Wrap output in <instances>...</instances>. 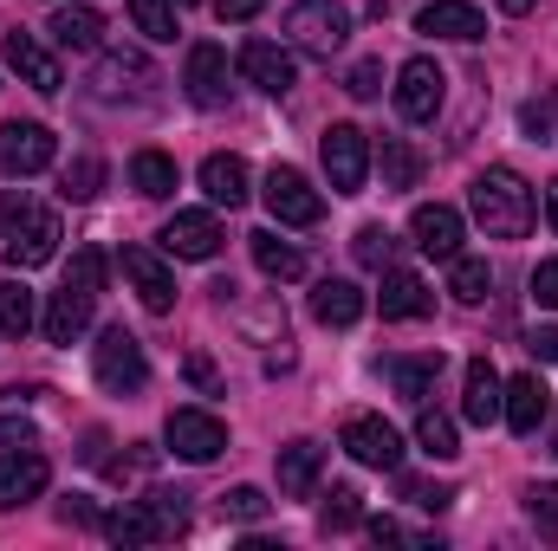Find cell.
Here are the masks:
<instances>
[{
    "instance_id": "cell-1",
    "label": "cell",
    "mask_w": 558,
    "mask_h": 551,
    "mask_svg": "<svg viewBox=\"0 0 558 551\" xmlns=\"http://www.w3.org/2000/svg\"><path fill=\"white\" fill-rule=\"evenodd\" d=\"M468 208H474V221L487 228V241H526L533 221H539V195H533V182H526L520 169H507V162H494V169L474 175Z\"/></svg>"
},
{
    "instance_id": "cell-2",
    "label": "cell",
    "mask_w": 558,
    "mask_h": 551,
    "mask_svg": "<svg viewBox=\"0 0 558 551\" xmlns=\"http://www.w3.org/2000/svg\"><path fill=\"white\" fill-rule=\"evenodd\" d=\"M0 254H7V267H20V273H33V267H46L52 254H59V215L52 208H39L26 188H7L0 195Z\"/></svg>"
},
{
    "instance_id": "cell-3",
    "label": "cell",
    "mask_w": 558,
    "mask_h": 551,
    "mask_svg": "<svg viewBox=\"0 0 558 551\" xmlns=\"http://www.w3.org/2000/svg\"><path fill=\"white\" fill-rule=\"evenodd\" d=\"M189 493H149V500H131L124 513H111L105 519V532L118 539V546H162V539H175L182 526H189V506H182Z\"/></svg>"
},
{
    "instance_id": "cell-4",
    "label": "cell",
    "mask_w": 558,
    "mask_h": 551,
    "mask_svg": "<svg viewBox=\"0 0 558 551\" xmlns=\"http://www.w3.org/2000/svg\"><path fill=\"white\" fill-rule=\"evenodd\" d=\"M344 33H351L344 0H292V7H286V39H292L299 52H312V59H331V52L344 46Z\"/></svg>"
},
{
    "instance_id": "cell-5",
    "label": "cell",
    "mask_w": 558,
    "mask_h": 551,
    "mask_svg": "<svg viewBox=\"0 0 558 551\" xmlns=\"http://www.w3.org/2000/svg\"><path fill=\"white\" fill-rule=\"evenodd\" d=\"M92 377H98L111 396H137L143 383H149V357H143V344L124 325L98 331V344H92Z\"/></svg>"
},
{
    "instance_id": "cell-6",
    "label": "cell",
    "mask_w": 558,
    "mask_h": 551,
    "mask_svg": "<svg viewBox=\"0 0 558 551\" xmlns=\"http://www.w3.org/2000/svg\"><path fill=\"white\" fill-rule=\"evenodd\" d=\"M318 156H325V175H331L338 195H364V182H371V137L357 124H331L318 137Z\"/></svg>"
},
{
    "instance_id": "cell-7",
    "label": "cell",
    "mask_w": 558,
    "mask_h": 551,
    "mask_svg": "<svg viewBox=\"0 0 558 551\" xmlns=\"http://www.w3.org/2000/svg\"><path fill=\"white\" fill-rule=\"evenodd\" d=\"M260 195H267V215H274L279 228H318V215H325L318 188H312L292 162H274V169H267Z\"/></svg>"
},
{
    "instance_id": "cell-8",
    "label": "cell",
    "mask_w": 558,
    "mask_h": 551,
    "mask_svg": "<svg viewBox=\"0 0 558 551\" xmlns=\"http://www.w3.org/2000/svg\"><path fill=\"white\" fill-rule=\"evenodd\" d=\"M338 441H344V454H351L357 467H377V474H397V467H403V434H397L384 415H351V421L338 428Z\"/></svg>"
},
{
    "instance_id": "cell-9",
    "label": "cell",
    "mask_w": 558,
    "mask_h": 551,
    "mask_svg": "<svg viewBox=\"0 0 558 551\" xmlns=\"http://www.w3.org/2000/svg\"><path fill=\"white\" fill-rule=\"evenodd\" d=\"M52 156H59V137L46 131V124H0V175H13V182H26V175H39V169H52Z\"/></svg>"
},
{
    "instance_id": "cell-10",
    "label": "cell",
    "mask_w": 558,
    "mask_h": 551,
    "mask_svg": "<svg viewBox=\"0 0 558 551\" xmlns=\"http://www.w3.org/2000/svg\"><path fill=\"white\" fill-rule=\"evenodd\" d=\"M441 98H448V78H441L435 59H410V65L397 72V111H403L410 124H435V118H441Z\"/></svg>"
},
{
    "instance_id": "cell-11",
    "label": "cell",
    "mask_w": 558,
    "mask_h": 551,
    "mask_svg": "<svg viewBox=\"0 0 558 551\" xmlns=\"http://www.w3.org/2000/svg\"><path fill=\"white\" fill-rule=\"evenodd\" d=\"M221 221L208 215V208H175L169 215V228H162V247L175 254V260H215L221 254Z\"/></svg>"
},
{
    "instance_id": "cell-12",
    "label": "cell",
    "mask_w": 558,
    "mask_h": 551,
    "mask_svg": "<svg viewBox=\"0 0 558 551\" xmlns=\"http://www.w3.org/2000/svg\"><path fill=\"white\" fill-rule=\"evenodd\" d=\"M46 480H52V467H46V454L39 448H7L0 454V513H13V506H26V500H39L46 493Z\"/></svg>"
},
{
    "instance_id": "cell-13",
    "label": "cell",
    "mask_w": 558,
    "mask_h": 551,
    "mask_svg": "<svg viewBox=\"0 0 558 551\" xmlns=\"http://www.w3.org/2000/svg\"><path fill=\"white\" fill-rule=\"evenodd\" d=\"M162 434H169V448H175L182 461H195V467H202V461H215V454L228 448V428H221V415H208V409H175Z\"/></svg>"
},
{
    "instance_id": "cell-14",
    "label": "cell",
    "mask_w": 558,
    "mask_h": 551,
    "mask_svg": "<svg viewBox=\"0 0 558 551\" xmlns=\"http://www.w3.org/2000/svg\"><path fill=\"white\" fill-rule=\"evenodd\" d=\"M241 78H247L254 91H267V98H286V91L299 85V65H292V52L274 46V39H247V46H241Z\"/></svg>"
},
{
    "instance_id": "cell-15",
    "label": "cell",
    "mask_w": 558,
    "mask_h": 551,
    "mask_svg": "<svg viewBox=\"0 0 558 551\" xmlns=\"http://www.w3.org/2000/svg\"><path fill=\"white\" fill-rule=\"evenodd\" d=\"M0 52H7V72H20V85H33L39 98H52L59 85H65V72H59V59L33 39V33H7L0 39Z\"/></svg>"
},
{
    "instance_id": "cell-16",
    "label": "cell",
    "mask_w": 558,
    "mask_h": 551,
    "mask_svg": "<svg viewBox=\"0 0 558 551\" xmlns=\"http://www.w3.org/2000/svg\"><path fill=\"white\" fill-rule=\"evenodd\" d=\"M182 85H189V105H202V111H221L228 105V52L221 46H189V72H182Z\"/></svg>"
},
{
    "instance_id": "cell-17",
    "label": "cell",
    "mask_w": 558,
    "mask_h": 551,
    "mask_svg": "<svg viewBox=\"0 0 558 551\" xmlns=\"http://www.w3.org/2000/svg\"><path fill=\"white\" fill-rule=\"evenodd\" d=\"M416 33H428V39H454V46H474V39H487V13L468 7V0H428V7L416 13Z\"/></svg>"
},
{
    "instance_id": "cell-18",
    "label": "cell",
    "mask_w": 558,
    "mask_h": 551,
    "mask_svg": "<svg viewBox=\"0 0 558 551\" xmlns=\"http://www.w3.org/2000/svg\"><path fill=\"white\" fill-rule=\"evenodd\" d=\"M553 409V390L526 370V377H507V390H500V421L513 428V434H539V421Z\"/></svg>"
},
{
    "instance_id": "cell-19",
    "label": "cell",
    "mask_w": 558,
    "mask_h": 551,
    "mask_svg": "<svg viewBox=\"0 0 558 551\" xmlns=\"http://www.w3.org/2000/svg\"><path fill=\"white\" fill-rule=\"evenodd\" d=\"M410 241H416L422 254H435V260H454L461 254V215L448 201H422L416 215H410Z\"/></svg>"
},
{
    "instance_id": "cell-20",
    "label": "cell",
    "mask_w": 558,
    "mask_h": 551,
    "mask_svg": "<svg viewBox=\"0 0 558 551\" xmlns=\"http://www.w3.org/2000/svg\"><path fill=\"white\" fill-rule=\"evenodd\" d=\"M377 305H384L390 325H403V318H428V311H435V292H428V279L410 273V267H384V292H377Z\"/></svg>"
},
{
    "instance_id": "cell-21",
    "label": "cell",
    "mask_w": 558,
    "mask_h": 551,
    "mask_svg": "<svg viewBox=\"0 0 558 551\" xmlns=\"http://www.w3.org/2000/svg\"><path fill=\"white\" fill-rule=\"evenodd\" d=\"M124 279L137 285L143 311H169V305H175V273H169L149 247H124Z\"/></svg>"
},
{
    "instance_id": "cell-22",
    "label": "cell",
    "mask_w": 558,
    "mask_h": 551,
    "mask_svg": "<svg viewBox=\"0 0 558 551\" xmlns=\"http://www.w3.org/2000/svg\"><path fill=\"white\" fill-rule=\"evenodd\" d=\"M46 33H52V46H65V52H92V46L105 39V13H98L92 0H72V7H52Z\"/></svg>"
},
{
    "instance_id": "cell-23",
    "label": "cell",
    "mask_w": 558,
    "mask_h": 551,
    "mask_svg": "<svg viewBox=\"0 0 558 551\" xmlns=\"http://www.w3.org/2000/svg\"><path fill=\"white\" fill-rule=\"evenodd\" d=\"M92 85H98L105 98H124V91H131V98H143V91H149V85H162V78H156V65H149L143 52H105Z\"/></svg>"
},
{
    "instance_id": "cell-24",
    "label": "cell",
    "mask_w": 558,
    "mask_h": 551,
    "mask_svg": "<svg viewBox=\"0 0 558 551\" xmlns=\"http://www.w3.org/2000/svg\"><path fill=\"white\" fill-rule=\"evenodd\" d=\"M377 377L403 396V403H428V390H435V377H441V351L435 357H377Z\"/></svg>"
},
{
    "instance_id": "cell-25",
    "label": "cell",
    "mask_w": 558,
    "mask_h": 551,
    "mask_svg": "<svg viewBox=\"0 0 558 551\" xmlns=\"http://www.w3.org/2000/svg\"><path fill=\"white\" fill-rule=\"evenodd\" d=\"M274 467H279V493H286V500H305V493L318 487V474H325V448H318V441H286Z\"/></svg>"
},
{
    "instance_id": "cell-26",
    "label": "cell",
    "mask_w": 558,
    "mask_h": 551,
    "mask_svg": "<svg viewBox=\"0 0 558 551\" xmlns=\"http://www.w3.org/2000/svg\"><path fill=\"white\" fill-rule=\"evenodd\" d=\"M92 305H98V298H85V292L59 285V292H52V305H46V318H39V325H46V338H52V344H78V338L92 331Z\"/></svg>"
},
{
    "instance_id": "cell-27",
    "label": "cell",
    "mask_w": 558,
    "mask_h": 551,
    "mask_svg": "<svg viewBox=\"0 0 558 551\" xmlns=\"http://www.w3.org/2000/svg\"><path fill=\"white\" fill-rule=\"evenodd\" d=\"M202 188H208L215 208H241V201H247V162H241L234 149H215V156L202 162Z\"/></svg>"
},
{
    "instance_id": "cell-28",
    "label": "cell",
    "mask_w": 558,
    "mask_h": 551,
    "mask_svg": "<svg viewBox=\"0 0 558 551\" xmlns=\"http://www.w3.org/2000/svg\"><path fill=\"white\" fill-rule=\"evenodd\" d=\"M500 370L487 364V357H474L468 364V390H461V415L474 421V428H487V421H500Z\"/></svg>"
},
{
    "instance_id": "cell-29",
    "label": "cell",
    "mask_w": 558,
    "mask_h": 551,
    "mask_svg": "<svg viewBox=\"0 0 558 551\" xmlns=\"http://www.w3.org/2000/svg\"><path fill=\"white\" fill-rule=\"evenodd\" d=\"M312 318L331 325V331H344V325L364 318V292H357L351 279H318V292H312Z\"/></svg>"
},
{
    "instance_id": "cell-30",
    "label": "cell",
    "mask_w": 558,
    "mask_h": 551,
    "mask_svg": "<svg viewBox=\"0 0 558 551\" xmlns=\"http://www.w3.org/2000/svg\"><path fill=\"white\" fill-rule=\"evenodd\" d=\"M39 325V298L26 279H0V338H26Z\"/></svg>"
},
{
    "instance_id": "cell-31",
    "label": "cell",
    "mask_w": 558,
    "mask_h": 551,
    "mask_svg": "<svg viewBox=\"0 0 558 551\" xmlns=\"http://www.w3.org/2000/svg\"><path fill=\"white\" fill-rule=\"evenodd\" d=\"M377 169H384V188H397V195H410V188L422 182V156L410 149V137L377 143Z\"/></svg>"
},
{
    "instance_id": "cell-32",
    "label": "cell",
    "mask_w": 558,
    "mask_h": 551,
    "mask_svg": "<svg viewBox=\"0 0 558 551\" xmlns=\"http://www.w3.org/2000/svg\"><path fill=\"white\" fill-rule=\"evenodd\" d=\"M131 188L149 195V201L175 195V156H162V149H137V156H131Z\"/></svg>"
},
{
    "instance_id": "cell-33",
    "label": "cell",
    "mask_w": 558,
    "mask_h": 551,
    "mask_svg": "<svg viewBox=\"0 0 558 551\" xmlns=\"http://www.w3.org/2000/svg\"><path fill=\"white\" fill-rule=\"evenodd\" d=\"M247 247H254V267H260L267 279H279V285L305 273V254H299V247H286L279 234H247Z\"/></svg>"
},
{
    "instance_id": "cell-34",
    "label": "cell",
    "mask_w": 558,
    "mask_h": 551,
    "mask_svg": "<svg viewBox=\"0 0 558 551\" xmlns=\"http://www.w3.org/2000/svg\"><path fill=\"white\" fill-rule=\"evenodd\" d=\"M416 441H422V454H428V461H454V454H461V434H454V415L428 409V403H422V415H416Z\"/></svg>"
},
{
    "instance_id": "cell-35",
    "label": "cell",
    "mask_w": 558,
    "mask_h": 551,
    "mask_svg": "<svg viewBox=\"0 0 558 551\" xmlns=\"http://www.w3.org/2000/svg\"><path fill=\"white\" fill-rule=\"evenodd\" d=\"M448 292H454L461 305H481V298L494 292V273H487V260H474V254H454V260H448Z\"/></svg>"
},
{
    "instance_id": "cell-36",
    "label": "cell",
    "mask_w": 558,
    "mask_h": 551,
    "mask_svg": "<svg viewBox=\"0 0 558 551\" xmlns=\"http://www.w3.org/2000/svg\"><path fill=\"white\" fill-rule=\"evenodd\" d=\"M318 526H325V532H351V526H364V493H357V487H331L325 506H318Z\"/></svg>"
},
{
    "instance_id": "cell-37",
    "label": "cell",
    "mask_w": 558,
    "mask_h": 551,
    "mask_svg": "<svg viewBox=\"0 0 558 551\" xmlns=\"http://www.w3.org/2000/svg\"><path fill=\"white\" fill-rule=\"evenodd\" d=\"M131 20H137L143 39H156V46H169L182 26H175V0H131Z\"/></svg>"
},
{
    "instance_id": "cell-38",
    "label": "cell",
    "mask_w": 558,
    "mask_h": 551,
    "mask_svg": "<svg viewBox=\"0 0 558 551\" xmlns=\"http://www.w3.org/2000/svg\"><path fill=\"white\" fill-rule=\"evenodd\" d=\"M520 500H526V519L539 526V539H553L558 546V480H533Z\"/></svg>"
},
{
    "instance_id": "cell-39",
    "label": "cell",
    "mask_w": 558,
    "mask_h": 551,
    "mask_svg": "<svg viewBox=\"0 0 558 551\" xmlns=\"http://www.w3.org/2000/svg\"><path fill=\"white\" fill-rule=\"evenodd\" d=\"M98 188H105V162H98V156H78V162L65 169V182H59L65 201H92Z\"/></svg>"
},
{
    "instance_id": "cell-40",
    "label": "cell",
    "mask_w": 558,
    "mask_h": 551,
    "mask_svg": "<svg viewBox=\"0 0 558 551\" xmlns=\"http://www.w3.org/2000/svg\"><path fill=\"white\" fill-rule=\"evenodd\" d=\"M65 285L85 292V298H98V292H105V254H98V247H78L72 267H65Z\"/></svg>"
},
{
    "instance_id": "cell-41",
    "label": "cell",
    "mask_w": 558,
    "mask_h": 551,
    "mask_svg": "<svg viewBox=\"0 0 558 551\" xmlns=\"http://www.w3.org/2000/svg\"><path fill=\"white\" fill-rule=\"evenodd\" d=\"M221 513H228V519H241V526H254V519H267V513H274V500H267L260 487H228V493H221Z\"/></svg>"
},
{
    "instance_id": "cell-42",
    "label": "cell",
    "mask_w": 558,
    "mask_h": 551,
    "mask_svg": "<svg viewBox=\"0 0 558 551\" xmlns=\"http://www.w3.org/2000/svg\"><path fill=\"white\" fill-rule=\"evenodd\" d=\"M351 254H357V267H390V254H397V241L371 221V228H357V241H351Z\"/></svg>"
},
{
    "instance_id": "cell-43",
    "label": "cell",
    "mask_w": 558,
    "mask_h": 551,
    "mask_svg": "<svg viewBox=\"0 0 558 551\" xmlns=\"http://www.w3.org/2000/svg\"><path fill=\"white\" fill-rule=\"evenodd\" d=\"M526 285H533V305H539V311H558V260H539Z\"/></svg>"
},
{
    "instance_id": "cell-44",
    "label": "cell",
    "mask_w": 558,
    "mask_h": 551,
    "mask_svg": "<svg viewBox=\"0 0 558 551\" xmlns=\"http://www.w3.org/2000/svg\"><path fill=\"white\" fill-rule=\"evenodd\" d=\"M344 91H351V98H377V91H384V65H377V59H357L351 78H344Z\"/></svg>"
},
{
    "instance_id": "cell-45",
    "label": "cell",
    "mask_w": 558,
    "mask_h": 551,
    "mask_svg": "<svg viewBox=\"0 0 558 551\" xmlns=\"http://www.w3.org/2000/svg\"><path fill=\"white\" fill-rule=\"evenodd\" d=\"M520 131L533 143H553V98H533V105L520 111Z\"/></svg>"
},
{
    "instance_id": "cell-46",
    "label": "cell",
    "mask_w": 558,
    "mask_h": 551,
    "mask_svg": "<svg viewBox=\"0 0 558 551\" xmlns=\"http://www.w3.org/2000/svg\"><path fill=\"white\" fill-rule=\"evenodd\" d=\"M403 500H416L422 513H441L454 493H448V487H428V480H403Z\"/></svg>"
},
{
    "instance_id": "cell-47",
    "label": "cell",
    "mask_w": 558,
    "mask_h": 551,
    "mask_svg": "<svg viewBox=\"0 0 558 551\" xmlns=\"http://www.w3.org/2000/svg\"><path fill=\"white\" fill-rule=\"evenodd\" d=\"M182 377H189L202 396H215V390H221V377H215V364H208V357H189V364H182Z\"/></svg>"
},
{
    "instance_id": "cell-48",
    "label": "cell",
    "mask_w": 558,
    "mask_h": 551,
    "mask_svg": "<svg viewBox=\"0 0 558 551\" xmlns=\"http://www.w3.org/2000/svg\"><path fill=\"white\" fill-rule=\"evenodd\" d=\"M260 7H267V0H215V20H221V26H241V20H254Z\"/></svg>"
},
{
    "instance_id": "cell-49",
    "label": "cell",
    "mask_w": 558,
    "mask_h": 551,
    "mask_svg": "<svg viewBox=\"0 0 558 551\" xmlns=\"http://www.w3.org/2000/svg\"><path fill=\"white\" fill-rule=\"evenodd\" d=\"M59 519H65V526H105L92 500H65V506H59Z\"/></svg>"
},
{
    "instance_id": "cell-50",
    "label": "cell",
    "mask_w": 558,
    "mask_h": 551,
    "mask_svg": "<svg viewBox=\"0 0 558 551\" xmlns=\"http://www.w3.org/2000/svg\"><path fill=\"white\" fill-rule=\"evenodd\" d=\"M526 351H533V357H546V364H558V325H539V331L526 338Z\"/></svg>"
},
{
    "instance_id": "cell-51",
    "label": "cell",
    "mask_w": 558,
    "mask_h": 551,
    "mask_svg": "<svg viewBox=\"0 0 558 551\" xmlns=\"http://www.w3.org/2000/svg\"><path fill=\"white\" fill-rule=\"evenodd\" d=\"M371 539H377V546H410V532H403L397 519H371Z\"/></svg>"
},
{
    "instance_id": "cell-52",
    "label": "cell",
    "mask_w": 558,
    "mask_h": 551,
    "mask_svg": "<svg viewBox=\"0 0 558 551\" xmlns=\"http://www.w3.org/2000/svg\"><path fill=\"white\" fill-rule=\"evenodd\" d=\"M533 7H539V0H500V13H513V20H520V13H533Z\"/></svg>"
},
{
    "instance_id": "cell-53",
    "label": "cell",
    "mask_w": 558,
    "mask_h": 551,
    "mask_svg": "<svg viewBox=\"0 0 558 551\" xmlns=\"http://www.w3.org/2000/svg\"><path fill=\"white\" fill-rule=\"evenodd\" d=\"M546 215H553V228H558V182L546 188Z\"/></svg>"
},
{
    "instance_id": "cell-54",
    "label": "cell",
    "mask_w": 558,
    "mask_h": 551,
    "mask_svg": "<svg viewBox=\"0 0 558 551\" xmlns=\"http://www.w3.org/2000/svg\"><path fill=\"white\" fill-rule=\"evenodd\" d=\"M175 7H195V0H175Z\"/></svg>"
}]
</instances>
